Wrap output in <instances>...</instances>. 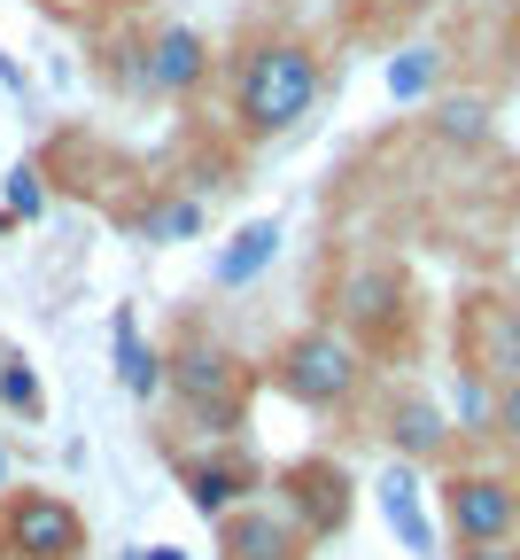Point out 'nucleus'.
Masks as SVG:
<instances>
[{"mask_svg":"<svg viewBox=\"0 0 520 560\" xmlns=\"http://www.w3.org/2000/svg\"><path fill=\"white\" fill-rule=\"evenodd\" d=\"M164 397L179 405V420H187L202 444H241L249 397H257V366L241 359L226 335L187 327V335L164 350Z\"/></svg>","mask_w":520,"mask_h":560,"instance_id":"nucleus-1","label":"nucleus"},{"mask_svg":"<svg viewBox=\"0 0 520 560\" xmlns=\"http://www.w3.org/2000/svg\"><path fill=\"white\" fill-rule=\"evenodd\" d=\"M327 94V62L311 39H257L234 62V125L249 140H280L295 132Z\"/></svg>","mask_w":520,"mask_h":560,"instance_id":"nucleus-2","label":"nucleus"},{"mask_svg":"<svg viewBox=\"0 0 520 560\" xmlns=\"http://www.w3.org/2000/svg\"><path fill=\"white\" fill-rule=\"evenodd\" d=\"M264 382L304 412H350L365 397V382H374V359H365L342 327H295L264 359Z\"/></svg>","mask_w":520,"mask_h":560,"instance_id":"nucleus-3","label":"nucleus"},{"mask_svg":"<svg viewBox=\"0 0 520 560\" xmlns=\"http://www.w3.org/2000/svg\"><path fill=\"white\" fill-rule=\"evenodd\" d=\"M435 506H442L451 545H505V537H520V475H505V467H442Z\"/></svg>","mask_w":520,"mask_h":560,"instance_id":"nucleus-4","label":"nucleus"},{"mask_svg":"<svg viewBox=\"0 0 520 560\" xmlns=\"http://www.w3.org/2000/svg\"><path fill=\"white\" fill-rule=\"evenodd\" d=\"M272 506L304 529L311 545H327V537H342L350 529V514H357V475L342 467V459H327V452H311V459H287L272 482Z\"/></svg>","mask_w":520,"mask_h":560,"instance_id":"nucleus-5","label":"nucleus"},{"mask_svg":"<svg viewBox=\"0 0 520 560\" xmlns=\"http://www.w3.org/2000/svg\"><path fill=\"white\" fill-rule=\"evenodd\" d=\"M0 537H9V560H86L94 552L86 514L47 482H16L0 499Z\"/></svg>","mask_w":520,"mask_h":560,"instance_id":"nucleus-6","label":"nucleus"},{"mask_svg":"<svg viewBox=\"0 0 520 560\" xmlns=\"http://www.w3.org/2000/svg\"><path fill=\"white\" fill-rule=\"evenodd\" d=\"M459 374H482L489 389L520 382V289H474L459 304Z\"/></svg>","mask_w":520,"mask_h":560,"instance_id":"nucleus-7","label":"nucleus"},{"mask_svg":"<svg viewBox=\"0 0 520 560\" xmlns=\"http://www.w3.org/2000/svg\"><path fill=\"white\" fill-rule=\"evenodd\" d=\"M172 475H179V490H187V506L210 514V522H226L234 506L264 499V482H272L264 459L241 452V444H194V452H172Z\"/></svg>","mask_w":520,"mask_h":560,"instance_id":"nucleus-8","label":"nucleus"},{"mask_svg":"<svg viewBox=\"0 0 520 560\" xmlns=\"http://www.w3.org/2000/svg\"><path fill=\"white\" fill-rule=\"evenodd\" d=\"M404 272L397 265H357L350 280H342V296H334V327L374 359V350H389L397 335H404Z\"/></svg>","mask_w":520,"mask_h":560,"instance_id":"nucleus-9","label":"nucleus"},{"mask_svg":"<svg viewBox=\"0 0 520 560\" xmlns=\"http://www.w3.org/2000/svg\"><path fill=\"white\" fill-rule=\"evenodd\" d=\"M381 436H389V452H397L404 467H442V459H451V444H459V420L442 412L427 389H389Z\"/></svg>","mask_w":520,"mask_h":560,"instance_id":"nucleus-10","label":"nucleus"},{"mask_svg":"<svg viewBox=\"0 0 520 560\" xmlns=\"http://www.w3.org/2000/svg\"><path fill=\"white\" fill-rule=\"evenodd\" d=\"M217 560H311V537L272 499H249V506H234L217 522Z\"/></svg>","mask_w":520,"mask_h":560,"instance_id":"nucleus-11","label":"nucleus"},{"mask_svg":"<svg viewBox=\"0 0 520 560\" xmlns=\"http://www.w3.org/2000/svg\"><path fill=\"white\" fill-rule=\"evenodd\" d=\"M202 79H210V47H202V32L164 24L156 39H147V62H140V86H147V94L179 102V94H194Z\"/></svg>","mask_w":520,"mask_h":560,"instance_id":"nucleus-12","label":"nucleus"},{"mask_svg":"<svg viewBox=\"0 0 520 560\" xmlns=\"http://www.w3.org/2000/svg\"><path fill=\"white\" fill-rule=\"evenodd\" d=\"M109 359H117V382H125V397H140V405H156V397H164V350H147V335H140V312H132V304L109 319Z\"/></svg>","mask_w":520,"mask_h":560,"instance_id":"nucleus-13","label":"nucleus"},{"mask_svg":"<svg viewBox=\"0 0 520 560\" xmlns=\"http://www.w3.org/2000/svg\"><path fill=\"white\" fill-rule=\"evenodd\" d=\"M381 514H389V529H397L419 560H435V529H427V514H419V490H412V467H404V459L381 475Z\"/></svg>","mask_w":520,"mask_h":560,"instance_id":"nucleus-14","label":"nucleus"},{"mask_svg":"<svg viewBox=\"0 0 520 560\" xmlns=\"http://www.w3.org/2000/svg\"><path fill=\"white\" fill-rule=\"evenodd\" d=\"M272 249H280V219H257V226H241L226 249H217V289H241V280H257V272L272 265Z\"/></svg>","mask_w":520,"mask_h":560,"instance_id":"nucleus-15","label":"nucleus"},{"mask_svg":"<svg viewBox=\"0 0 520 560\" xmlns=\"http://www.w3.org/2000/svg\"><path fill=\"white\" fill-rule=\"evenodd\" d=\"M427 132L451 140V149H482V140H489V102L482 94H442L427 109Z\"/></svg>","mask_w":520,"mask_h":560,"instance_id":"nucleus-16","label":"nucleus"},{"mask_svg":"<svg viewBox=\"0 0 520 560\" xmlns=\"http://www.w3.org/2000/svg\"><path fill=\"white\" fill-rule=\"evenodd\" d=\"M132 234L156 242V249H164V242H194V234H202V195H164V202H147L140 219H132Z\"/></svg>","mask_w":520,"mask_h":560,"instance_id":"nucleus-17","label":"nucleus"},{"mask_svg":"<svg viewBox=\"0 0 520 560\" xmlns=\"http://www.w3.org/2000/svg\"><path fill=\"white\" fill-rule=\"evenodd\" d=\"M0 412H16V420H39V412H47L39 366L24 359V350H0Z\"/></svg>","mask_w":520,"mask_h":560,"instance_id":"nucleus-18","label":"nucleus"},{"mask_svg":"<svg viewBox=\"0 0 520 560\" xmlns=\"http://www.w3.org/2000/svg\"><path fill=\"white\" fill-rule=\"evenodd\" d=\"M435 79H442V47H404V55L389 62V94H397V102H419Z\"/></svg>","mask_w":520,"mask_h":560,"instance_id":"nucleus-19","label":"nucleus"},{"mask_svg":"<svg viewBox=\"0 0 520 560\" xmlns=\"http://www.w3.org/2000/svg\"><path fill=\"white\" fill-rule=\"evenodd\" d=\"M0 210H9V219L24 226V219H39V210H47V172L24 156L16 172H9V202H0Z\"/></svg>","mask_w":520,"mask_h":560,"instance_id":"nucleus-20","label":"nucleus"},{"mask_svg":"<svg viewBox=\"0 0 520 560\" xmlns=\"http://www.w3.org/2000/svg\"><path fill=\"white\" fill-rule=\"evenodd\" d=\"M489 436H497L505 452H520V382H505V389H497V412H489Z\"/></svg>","mask_w":520,"mask_h":560,"instance_id":"nucleus-21","label":"nucleus"},{"mask_svg":"<svg viewBox=\"0 0 520 560\" xmlns=\"http://www.w3.org/2000/svg\"><path fill=\"white\" fill-rule=\"evenodd\" d=\"M451 560H520V537H505V545H459Z\"/></svg>","mask_w":520,"mask_h":560,"instance_id":"nucleus-22","label":"nucleus"},{"mask_svg":"<svg viewBox=\"0 0 520 560\" xmlns=\"http://www.w3.org/2000/svg\"><path fill=\"white\" fill-rule=\"evenodd\" d=\"M147 560H187V552L179 545H147Z\"/></svg>","mask_w":520,"mask_h":560,"instance_id":"nucleus-23","label":"nucleus"},{"mask_svg":"<svg viewBox=\"0 0 520 560\" xmlns=\"http://www.w3.org/2000/svg\"><path fill=\"white\" fill-rule=\"evenodd\" d=\"M0 490H9V444H0Z\"/></svg>","mask_w":520,"mask_h":560,"instance_id":"nucleus-24","label":"nucleus"},{"mask_svg":"<svg viewBox=\"0 0 520 560\" xmlns=\"http://www.w3.org/2000/svg\"><path fill=\"white\" fill-rule=\"evenodd\" d=\"M9 234H16V219H9V210H0V242H9Z\"/></svg>","mask_w":520,"mask_h":560,"instance_id":"nucleus-25","label":"nucleus"},{"mask_svg":"<svg viewBox=\"0 0 520 560\" xmlns=\"http://www.w3.org/2000/svg\"><path fill=\"white\" fill-rule=\"evenodd\" d=\"M397 9H419V0H397Z\"/></svg>","mask_w":520,"mask_h":560,"instance_id":"nucleus-26","label":"nucleus"},{"mask_svg":"<svg viewBox=\"0 0 520 560\" xmlns=\"http://www.w3.org/2000/svg\"><path fill=\"white\" fill-rule=\"evenodd\" d=\"M0 560H9V537H0Z\"/></svg>","mask_w":520,"mask_h":560,"instance_id":"nucleus-27","label":"nucleus"},{"mask_svg":"<svg viewBox=\"0 0 520 560\" xmlns=\"http://www.w3.org/2000/svg\"><path fill=\"white\" fill-rule=\"evenodd\" d=\"M39 9H55V0H39Z\"/></svg>","mask_w":520,"mask_h":560,"instance_id":"nucleus-28","label":"nucleus"}]
</instances>
